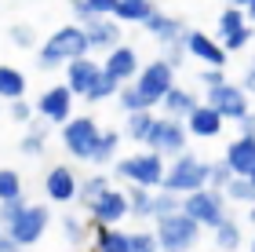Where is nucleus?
<instances>
[{
  "label": "nucleus",
  "mask_w": 255,
  "mask_h": 252,
  "mask_svg": "<svg viewBox=\"0 0 255 252\" xmlns=\"http://www.w3.org/2000/svg\"><path fill=\"white\" fill-rule=\"evenodd\" d=\"M88 33L84 29H77V26H66V29H59L55 37L48 40V48L40 51V62L44 66H55V62H77V59H84L88 55Z\"/></svg>",
  "instance_id": "1"
},
{
  "label": "nucleus",
  "mask_w": 255,
  "mask_h": 252,
  "mask_svg": "<svg viewBox=\"0 0 255 252\" xmlns=\"http://www.w3.org/2000/svg\"><path fill=\"white\" fill-rule=\"evenodd\" d=\"M204 183H208V165L197 161V157H179L164 176V187L171 194H197L204 190Z\"/></svg>",
  "instance_id": "2"
},
{
  "label": "nucleus",
  "mask_w": 255,
  "mask_h": 252,
  "mask_svg": "<svg viewBox=\"0 0 255 252\" xmlns=\"http://www.w3.org/2000/svg\"><path fill=\"white\" fill-rule=\"evenodd\" d=\"M157 242L164 245L168 252H186L193 242H197V223L190 220L186 212H175V216H168V220H160L157 223Z\"/></svg>",
  "instance_id": "3"
},
{
  "label": "nucleus",
  "mask_w": 255,
  "mask_h": 252,
  "mask_svg": "<svg viewBox=\"0 0 255 252\" xmlns=\"http://www.w3.org/2000/svg\"><path fill=\"white\" fill-rule=\"evenodd\" d=\"M62 139L69 146V154H77V157H95V146L102 139V132L95 128V121L91 117H77V121H69L66 124V132H62Z\"/></svg>",
  "instance_id": "4"
},
{
  "label": "nucleus",
  "mask_w": 255,
  "mask_h": 252,
  "mask_svg": "<svg viewBox=\"0 0 255 252\" xmlns=\"http://www.w3.org/2000/svg\"><path fill=\"white\" fill-rule=\"evenodd\" d=\"M121 176L128 179H135L138 187H157V183H164V165H160V157L157 154H138V157H128V161L117 165Z\"/></svg>",
  "instance_id": "5"
},
{
  "label": "nucleus",
  "mask_w": 255,
  "mask_h": 252,
  "mask_svg": "<svg viewBox=\"0 0 255 252\" xmlns=\"http://www.w3.org/2000/svg\"><path fill=\"white\" fill-rule=\"evenodd\" d=\"M186 216L193 223H208V227H223L226 216H223V198H219L215 190H197L186 198Z\"/></svg>",
  "instance_id": "6"
},
{
  "label": "nucleus",
  "mask_w": 255,
  "mask_h": 252,
  "mask_svg": "<svg viewBox=\"0 0 255 252\" xmlns=\"http://www.w3.org/2000/svg\"><path fill=\"white\" fill-rule=\"evenodd\" d=\"M135 88H138V95H142L149 106L160 102L171 91V66L168 62H149L146 70H142V77L135 81Z\"/></svg>",
  "instance_id": "7"
},
{
  "label": "nucleus",
  "mask_w": 255,
  "mask_h": 252,
  "mask_svg": "<svg viewBox=\"0 0 255 252\" xmlns=\"http://www.w3.org/2000/svg\"><path fill=\"white\" fill-rule=\"evenodd\" d=\"M208 106L219 110V117H237V121L248 117V99H245V91L234 88V84H223V88L208 91Z\"/></svg>",
  "instance_id": "8"
},
{
  "label": "nucleus",
  "mask_w": 255,
  "mask_h": 252,
  "mask_svg": "<svg viewBox=\"0 0 255 252\" xmlns=\"http://www.w3.org/2000/svg\"><path fill=\"white\" fill-rule=\"evenodd\" d=\"M44 223H48V209H40V205H33L18 216V223L7 227V234L15 238V245H33L37 238L44 234Z\"/></svg>",
  "instance_id": "9"
},
{
  "label": "nucleus",
  "mask_w": 255,
  "mask_h": 252,
  "mask_svg": "<svg viewBox=\"0 0 255 252\" xmlns=\"http://www.w3.org/2000/svg\"><path fill=\"white\" fill-rule=\"evenodd\" d=\"M226 165L237 179H248L255 172V135H241L237 143H230L226 150Z\"/></svg>",
  "instance_id": "10"
},
{
  "label": "nucleus",
  "mask_w": 255,
  "mask_h": 252,
  "mask_svg": "<svg viewBox=\"0 0 255 252\" xmlns=\"http://www.w3.org/2000/svg\"><path fill=\"white\" fill-rule=\"evenodd\" d=\"M149 146H153V154H182V146H186V135H182V124L179 121H157L153 135H149Z\"/></svg>",
  "instance_id": "11"
},
{
  "label": "nucleus",
  "mask_w": 255,
  "mask_h": 252,
  "mask_svg": "<svg viewBox=\"0 0 255 252\" xmlns=\"http://www.w3.org/2000/svg\"><path fill=\"white\" fill-rule=\"evenodd\" d=\"M128 209H131V205H128V198L121 190H106L95 205H91V216H95L99 223H113V220H121Z\"/></svg>",
  "instance_id": "12"
},
{
  "label": "nucleus",
  "mask_w": 255,
  "mask_h": 252,
  "mask_svg": "<svg viewBox=\"0 0 255 252\" xmlns=\"http://www.w3.org/2000/svg\"><path fill=\"white\" fill-rule=\"evenodd\" d=\"M102 77V70L91 59H77L69 62V91H80V95H88L91 88H95V81Z\"/></svg>",
  "instance_id": "13"
},
{
  "label": "nucleus",
  "mask_w": 255,
  "mask_h": 252,
  "mask_svg": "<svg viewBox=\"0 0 255 252\" xmlns=\"http://www.w3.org/2000/svg\"><path fill=\"white\" fill-rule=\"evenodd\" d=\"M190 132L201 135V139H215L219 132H223V117H219V110L212 106H197L190 113Z\"/></svg>",
  "instance_id": "14"
},
{
  "label": "nucleus",
  "mask_w": 255,
  "mask_h": 252,
  "mask_svg": "<svg viewBox=\"0 0 255 252\" xmlns=\"http://www.w3.org/2000/svg\"><path fill=\"white\" fill-rule=\"evenodd\" d=\"M69 99H73V91H69V88H51L48 95L40 99V113L48 121H66L69 117Z\"/></svg>",
  "instance_id": "15"
},
{
  "label": "nucleus",
  "mask_w": 255,
  "mask_h": 252,
  "mask_svg": "<svg viewBox=\"0 0 255 252\" xmlns=\"http://www.w3.org/2000/svg\"><path fill=\"white\" fill-rule=\"evenodd\" d=\"M138 70V59H135V51L131 48H113L110 51V59H106V73L113 77V81H124V77H131Z\"/></svg>",
  "instance_id": "16"
},
{
  "label": "nucleus",
  "mask_w": 255,
  "mask_h": 252,
  "mask_svg": "<svg viewBox=\"0 0 255 252\" xmlns=\"http://www.w3.org/2000/svg\"><path fill=\"white\" fill-rule=\"evenodd\" d=\"M48 194L55 201H69V198H77V179H73V172L69 168H51L48 172Z\"/></svg>",
  "instance_id": "17"
},
{
  "label": "nucleus",
  "mask_w": 255,
  "mask_h": 252,
  "mask_svg": "<svg viewBox=\"0 0 255 252\" xmlns=\"http://www.w3.org/2000/svg\"><path fill=\"white\" fill-rule=\"evenodd\" d=\"M186 51L197 55V59H204V62H212V66H223V59H226V51L215 48L204 33H190V37H186Z\"/></svg>",
  "instance_id": "18"
},
{
  "label": "nucleus",
  "mask_w": 255,
  "mask_h": 252,
  "mask_svg": "<svg viewBox=\"0 0 255 252\" xmlns=\"http://www.w3.org/2000/svg\"><path fill=\"white\" fill-rule=\"evenodd\" d=\"M142 26H146L149 33H157L160 40H168V44H179V37L186 33L179 18H164V15H157V11H153V15H149V18L142 22Z\"/></svg>",
  "instance_id": "19"
},
{
  "label": "nucleus",
  "mask_w": 255,
  "mask_h": 252,
  "mask_svg": "<svg viewBox=\"0 0 255 252\" xmlns=\"http://www.w3.org/2000/svg\"><path fill=\"white\" fill-rule=\"evenodd\" d=\"M88 44L91 48H110L113 51V44H117V26L113 22H102V18H88Z\"/></svg>",
  "instance_id": "20"
},
{
  "label": "nucleus",
  "mask_w": 255,
  "mask_h": 252,
  "mask_svg": "<svg viewBox=\"0 0 255 252\" xmlns=\"http://www.w3.org/2000/svg\"><path fill=\"white\" fill-rule=\"evenodd\" d=\"M121 22H146L153 15V7H149V0H117V11H113Z\"/></svg>",
  "instance_id": "21"
},
{
  "label": "nucleus",
  "mask_w": 255,
  "mask_h": 252,
  "mask_svg": "<svg viewBox=\"0 0 255 252\" xmlns=\"http://www.w3.org/2000/svg\"><path fill=\"white\" fill-rule=\"evenodd\" d=\"M22 91H26V81H22L18 70H11V66H0V95L4 99H18Z\"/></svg>",
  "instance_id": "22"
},
{
  "label": "nucleus",
  "mask_w": 255,
  "mask_h": 252,
  "mask_svg": "<svg viewBox=\"0 0 255 252\" xmlns=\"http://www.w3.org/2000/svg\"><path fill=\"white\" fill-rule=\"evenodd\" d=\"M153 128H157V121L149 117V110H146V113H131V121H128V132H131V139H142V143H149Z\"/></svg>",
  "instance_id": "23"
},
{
  "label": "nucleus",
  "mask_w": 255,
  "mask_h": 252,
  "mask_svg": "<svg viewBox=\"0 0 255 252\" xmlns=\"http://www.w3.org/2000/svg\"><path fill=\"white\" fill-rule=\"evenodd\" d=\"M99 252H131V238L121 231H102L99 234Z\"/></svg>",
  "instance_id": "24"
},
{
  "label": "nucleus",
  "mask_w": 255,
  "mask_h": 252,
  "mask_svg": "<svg viewBox=\"0 0 255 252\" xmlns=\"http://www.w3.org/2000/svg\"><path fill=\"white\" fill-rule=\"evenodd\" d=\"M164 106H168V113H193L197 106H193V99H190V91H182V88H171L168 95H164Z\"/></svg>",
  "instance_id": "25"
},
{
  "label": "nucleus",
  "mask_w": 255,
  "mask_h": 252,
  "mask_svg": "<svg viewBox=\"0 0 255 252\" xmlns=\"http://www.w3.org/2000/svg\"><path fill=\"white\" fill-rule=\"evenodd\" d=\"M226 194H230V198H234V201H252L255 205V183L252 179H230L226 183Z\"/></svg>",
  "instance_id": "26"
},
{
  "label": "nucleus",
  "mask_w": 255,
  "mask_h": 252,
  "mask_svg": "<svg viewBox=\"0 0 255 252\" xmlns=\"http://www.w3.org/2000/svg\"><path fill=\"white\" fill-rule=\"evenodd\" d=\"M175 209H179V194H157V198H153V205H149V212H153V216H160V220L175 216Z\"/></svg>",
  "instance_id": "27"
},
{
  "label": "nucleus",
  "mask_w": 255,
  "mask_h": 252,
  "mask_svg": "<svg viewBox=\"0 0 255 252\" xmlns=\"http://www.w3.org/2000/svg\"><path fill=\"white\" fill-rule=\"evenodd\" d=\"M121 106H124L128 113H146L149 102L138 95V88H124V91H121Z\"/></svg>",
  "instance_id": "28"
},
{
  "label": "nucleus",
  "mask_w": 255,
  "mask_h": 252,
  "mask_svg": "<svg viewBox=\"0 0 255 252\" xmlns=\"http://www.w3.org/2000/svg\"><path fill=\"white\" fill-rule=\"evenodd\" d=\"M117 139H121V135L117 132H102V139H99V146H95V157H91V161H110V157H113V150H117Z\"/></svg>",
  "instance_id": "29"
},
{
  "label": "nucleus",
  "mask_w": 255,
  "mask_h": 252,
  "mask_svg": "<svg viewBox=\"0 0 255 252\" xmlns=\"http://www.w3.org/2000/svg\"><path fill=\"white\" fill-rule=\"evenodd\" d=\"M219 29H223V37H234V33L245 29V15H241L237 7H230L223 18H219Z\"/></svg>",
  "instance_id": "30"
},
{
  "label": "nucleus",
  "mask_w": 255,
  "mask_h": 252,
  "mask_svg": "<svg viewBox=\"0 0 255 252\" xmlns=\"http://www.w3.org/2000/svg\"><path fill=\"white\" fill-rule=\"evenodd\" d=\"M29 205H22V198H15V201H4L0 205V223L4 227H11V223H18V216L26 212Z\"/></svg>",
  "instance_id": "31"
},
{
  "label": "nucleus",
  "mask_w": 255,
  "mask_h": 252,
  "mask_svg": "<svg viewBox=\"0 0 255 252\" xmlns=\"http://www.w3.org/2000/svg\"><path fill=\"white\" fill-rule=\"evenodd\" d=\"M18 198V176L15 172H0V205Z\"/></svg>",
  "instance_id": "32"
},
{
  "label": "nucleus",
  "mask_w": 255,
  "mask_h": 252,
  "mask_svg": "<svg viewBox=\"0 0 255 252\" xmlns=\"http://www.w3.org/2000/svg\"><path fill=\"white\" fill-rule=\"evenodd\" d=\"M80 11H84L88 18H99V15H106V11H117V0H80Z\"/></svg>",
  "instance_id": "33"
},
{
  "label": "nucleus",
  "mask_w": 255,
  "mask_h": 252,
  "mask_svg": "<svg viewBox=\"0 0 255 252\" xmlns=\"http://www.w3.org/2000/svg\"><path fill=\"white\" fill-rule=\"evenodd\" d=\"M113 91H117V81H113V77H110L106 70H102V77L95 81V88H91L84 99H106V95H113Z\"/></svg>",
  "instance_id": "34"
},
{
  "label": "nucleus",
  "mask_w": 255,
  "mask_h": 252,
  "mask_svg": "<svg viewBox=\"0 0 255 252\" xmlns=\"http://www.w3.org/2000/svg\"><path fill=\"white\" fill-rule=\"evenodd\" d=\"M215 234H219V245H223V249H237L241 245V231H237V223H230V220L219 227Z\"/></svg>",
  "instance_id": "35"
},
{
  "label": "nucleus",
  "mask_w": 255,
  "mask_h": 252,
  "mask_svg": "<svg viewBox=\"0 0 255 252\" xmlns=\"http://www.w3.org/2000/svg\"><path fill=\"white\" fill-rule=\"evenodd\" d=\"M128 205H131L138 216H149V205H153V198H149L142 187H135V190H131V198H128Z\"/></svg>",
  "instance_id": "36"
},
{
  "label": "nucleus",
  "mask_w": 255,
  "mask_h": 252,
  "mask_svg": "<svg viewBox=\"0 0 255 252\" xmlns=\"http://www.w3.org/2000/svg\"><path fill=\"white\" fill-rule=\"evenodd\" d=\"M106 190H110V187H106V179H88V183H84V201H88V209H91V205H95Z\"/></svg>",
  "instance_id": "37"
},
{
  "label": "nucleus",
  "mask_w": 255,
  "mask_h": 252,
  "mask_svg": "<svg viewBox=\"0 0 255 252\" xmlns=\"http://www.w3.org/2000/svg\"><path fill=\"white\" fill-rule=\"evenodd\" d=\"M157 238H149V234H131V252H157Z\"/></svg>",
  "instance_id": "38"
},
{
  "label": "nucleus",
  "mask_w": 255,
  "mask_h": 252,
  "mask_svg": "<svg viewBox=\"0 0 255 252\" xmlns=\"http://www.w3.org/2000/svg\"><path fill=\"white\" fill-rule=\"evenodd\" d=\"M234 179V172H230V165H215V168H208V183H230Z\"/></svg>",
  "instance_id": "39"
},
{
  "label": "nucleus",
  "mask_w": 255,
  "mask_h": 252,
  "mask_svg": "<svg viewBox=\"0 0 255 252\" xmlns=\"http://www.w3.org/2000/svg\"><path fill=\"white\" fill-rule=\"evenodd\" d=\"M245 44H248V29H241V33H234V37H226V48H230V51L245 48Z\"/></svg>",
  "instance_id": "40"
},
{
  "label": "nucleus",
  "mask_w": 255,
  "mask_h": 252,
  "mask_svg": "<svg viewBox=\"0 0 255 252\" xmlns=\"http://www.w3.org/2000/svg\"><path fill=\"white\" fill-rule=\"evenodd\" d=\"M182 55H186V51H182V44H168V59H164V62H168V66H179Z\"/></svg>",
  "instance_id": "41"
},
{
  "label": "nucleus",
  "mask_w": 255,
  "mask_h": 252,
  "mask_svg": "<svg viewBox=\"0 0 255 252\" xmlns=\"http://www.w3.org/2000/svg\"><path fill=\"white\" fill-rule=\"evenodd\" d=\"M201 81H204L208 88H212V91H215V88H223V84H226V81H223V73H219V70H212V73H204V77H201Z\"/></svg>",
  "instance_id": "42"
},
{
  "label": "nucleus",
  "mask_w": 255,
  "mask_h": 252,
  "mask_svg": "<svg viewBox=\"0 0 255 252\" xmlns=\"http://www.w3.org/2000/svg\"><path fill=\"white\" fill-rule=\"evenodd\" d=\"M40 146H44V143H40V132H33V135H29V139H26V143H22V150H26V154H37V150H40Z\"/></svg>",
  "instance_id": "43"
},
{
  "label": "nucleus",
  "mask_w": 255,
  "mask_h": 252,
  "mask_svg": "<svg viewBox=\"0 0 255 252\" xmlns=\"http://www.w3.org/2000/svg\"><path fill=\"white\" fill-rule=\"evenodd\" d=\"M0 252H18V245H15L11 234H0Z\"/></svg>",
  "instance_id": "44"
},
{
  "label": "nucleus",
  "mask_w": 255,
  "mask_h": 252,
  "mask_svg": "<svg viewBox=\"0 0 255 252\" xmlns=\"http://www.w3.org/2000/svg\"><path fill=\"white\" fill-rule=\"evenodd\" d=\"M11 113H15V117H29V106H26V102H15V110H11Z\"/></svg>",
  "instance_id": "45"
},
{
  "label": "nucleus",
  "mask_w": 255,
  "mask_h": 252,
  "mask_svg": "<svg viewBox=\"0 0 255 252\" xmlns=\"http://www.w3.org/2000/svg\"><path fill=\"white\" fill-rule=\"evenodd\" d=\"M245 128H248L245 135H255V117H245Z\"/></svg>",
  "instance_id": "46"
},
{
  "label": "nucleus",
  "mask_w": 255,
  "mask_h": 252,
  "mask_svg": "<svg viewBox=\"0 0 255 252\" xmlns=\"http://www.w3.org/2000/svg\"><path fill=\"white\" fill-rule=\"evenodd\" d=\"M245 84H248V88L255 91V62H252V70H248V81H245Z\"/></svg>",
  "instance_id": "47"
},
{
  "label": "nucleus",
  "mask_w": 255,
  "mask_h": 252,
  "mask_svg": "<svg viewBox=\"0 0 255 252\" xmlns=\"http://www.w3.org/2000/svg\"><path fill=\"white\" fill-rule=\"evenodd\" d=\"M230 4H234V7L241 11V7H248V4H252V0H230Z\"/></svg>",
  "instance_id": "48"
},
{
  "label": "nucleus",
  "mask_w": 255,
  "mask_h": 252,
  "mask_svg": "<svg viewBox=\"0 0 255 252\" xmlns=\"http://www.w3.org/2000/svg\"><path fill=\"white\" fill-rule=\"evenodd\" d=\"M248 11H252V18H255V0H252V4H248Z\"/></svg>",
  "instance_id": "49"
},
{
  "label": "nucleus",
  "mask_w": 255,
  "mask_h": 252,
  "mask_svg": "<svg viewBox=\"0 0 255 252\" xmlns=\"http://www.w3.org/2000/svg\"><path fill=\"white\" fill-rule=\"evenodd\" d=\"M252 223H255V205H252Z\"/></svg>",
  "instance_id": "50"
},
{
  "label": "nucleus",
  "mask_w": 255,
  "mask_h": 252,
  "mask_svg": "<svg viewBox=\"0 0 255 252\" xmlns=\"http://www.w3.org/2000/svg\"><path fill=\"white\" fill-rule=\"evenodd\" d=\"M248 179H252V183H255V172H252V176H248Z\"/></svg>",
  "instance_id": "51"
},
{
  "label": "nucleus",
  "mask_w": 255,
  "mask_h": 252,
  "mask_svg": "<svg viewBox=\"0 0 255 252\" xmlns=\"http://www.w3.org/2000/svg\"><path fill=\"white\" fill-rule=\"evenodd\" d=\"M252 252H255V245H252Z\"/></svg>",
  "instance_id": "52"
}]
</instances>
